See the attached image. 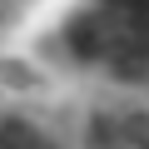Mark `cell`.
Segmentation results:
<instances>
[{
  "instance_id": "obj_1",
  "label": "cell",
  "mask_w": 149,
  "mask_h": 149,
  "mask_svg": "<svg viewBox=\"0 0 149 149\" xmlns=\"http://www.w3.org/2000/svg\"><path fill=\"white\" fill-rule=\"evenodd\" d=\"M15 5H20V0H0V20H5V15H10Z\"/></svg>"
}]
</instances>
